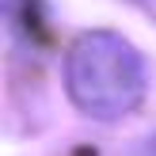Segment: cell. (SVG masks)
<instances>
[{
  "mask_svg": "<svg viewBox=\"0 0 156 156\" xmlns=\"http://www.w3.org/2000/svg\"><path fill=\"white\" fill-rule=\"evenodd\" d=\"M69 95L91 118H122L145 95V65L141 53L118 34L91 30L80 34L65 61Z\"/></svg>",
  "mask_w": 156,
  "mask_h": 156,
  "instance_id": "obj_1",
  "label": "cell"
}]
</instances>
